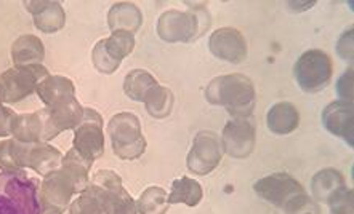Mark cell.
Segmentation results:
<instances>
[{
	"mask_svg": "<svg viewBox=\"0 0 354 214\" xmlns=\"http://www.w3.org/2000/svg\"><path fill=\"white\" fill-rule=\"evenodd\" d=\"M205 99L212 106L225 107L234 119H247L255 109L257 93L249 77L226 74L215 77L207 85Z\"/></svg>",
	"mask_w": 354,
	"mask_h": 214,
	"instance_id": "cell-1",
	"label": "cell"
},
{
	"mask_svg": "<svg viewBox=\"0 0 354 214\" xmlns=\"http://www.w3.org/2000/svg\"><path fill=\"white\" fill-rule=\"evenodd\" d=\"M37 184L24 171L0 173V214H40Z\"/></svg>",
	"mask_w": 354,
	"mask_h": 214,
	"instance_id": "cell-2",
	"label": "cell"
},
{
	"mask_svg": "<svg viewBox=\"0 0 354 214\" xmlns=\"http://www.w3.org/2000/svg\"><path fill=\"white\" fill-rule=\"evenodd\" d=\"M84 192L98 203L104 214H140L136 202L124 188L120 176L111 170L95 173Z\"/></svg>",
	"mask_w": 354,
	"mask_h": 214,
	"instance_id": "cell-3",
	"label": "cell"
},
{
	"mask_svg": "<svg viewBox=\"0 0 354 214\" xmlns=\"http://www.w3.org/2000/svg\"><path fill=\"white\" fill-rule=\"evenodd\" d=\"M210 28V17L204 8H194L191 12L169 10L158 19V34L164 42L188 43L199 39Z\"/></svg>",
	"mask_w": 354,
	"mask_h": 214,
	"instance_id": "cell-4",
	"label": "cell"
},
{
	"mask_svg": "<svg viewBox=\"0 0 354 214\" xmlns=\"http://www.w3.org/2000/svg\"><path fill=\"white\" fill-rule=\"evenodd\" d=\"M108 136L119 159L136 160L145 154L146 139L140 119L131 112H120L109 120Z\"/></svg>",
	"mask_w": 354,
	"mask_h": 214,
	"instance_id": "cell-5",
	"label": "cell"
},
{
	"mask_svg": "<svg viewBox=\"0 0 354 214\" xmlns=\"http://www.w3.org/2000/svg\"><path fill=\"white\" fill-rule=\"evenodd\" d=\"M48 70L42 64L15 66L0 74V104H15L31 96L37 85L47 77Z\"/></svg>",
	"mask_w": 354,
	"mask_h": 214,
	"instance_id": "cell-6",
	"label": "cell"
},
{
	"mask_svg": "<svg viewBox=\"0 0 354 214\" xmlns=\"http://www.w3.org/2000/svg\"><path fill=\"white\" fill-rule=\"evenodd\" d=\"M293 74L297 84L305 93H317L326 88L332 79V59L322 50H308L297 59Z\"/></svg>",
	"mask_w": 354,
	"mask_h": 214,
	"instance_id": "cell-7",
	"label": "cell"
},
{
	"mask_svg": "<svg viewBox=\"0 0 354 214\" xmlns=\"http://www.w3.org/2000/svg\"><path fill=\"white\" fill-rule=\"evenodd\" d=\"M74 193H82L77 182L59 165L57 170L44 176L40 186V208L62 214L71 205Z\"/></svg>",
	"mask_w": 354,
	"mask_h": 214,
	"instance_id": "cell-8",
	"label": "cell"
},
{
	"mask_svg": "<svg viewBox=\"0 0 354 214\" xmlns=\"http://www.w3.org/2000/svg\"><path fill=\"white\" fill-rule=\"evenodd\" d=\"M74 149L85 160L93 163L104 152V131L103 119L98 110L92 107H84V119L74 130Z\"/></svg>",
	"mask_w": 354,
	"mask_h": 214,
	"instance_id": "cell-9",
	"label": "cell"
},
{
	"mask_svg": "<svg viewBox=\"0 0 354 214\" xmlns=\"http://www.w3.org/2000/svg\"><path fill=\"white\" fill-rule=\"evenodd\" d=\"M223 157L220 137L214 131H199L186 159L188 170L197 176H205L220 165Z\"/></svg>",
	"mask_w": 354,
	"mask_h": 214,
	"instance_id": "cell-10",
	"label": "cell"
},
{
	"mask_svg": "<svg viewBox=\"0 0 354 214\" xmlns=\"http://www.w3.org/2000/svg\"><path fill=\"white\" fill-rule=\"evenodd\" d=\"M255 193L277 208H284L292 198L305 193V188L287 173H272L254 184Z\"/></svg>",
	"mask_w": 354,
	"mask_h": 214,
	"instance_id": "cell-11",
	"label": "cell"
},
{
	"mask_svg": "<svg viewBox=\"0 0 354 214\" xmlns=\"http://www.w3.org/2000/svg\"><path fill=\"white\" fill-rule=\"evenodd\" d=\"M223 152L232 159H247L255 149V126L249 119H232L227 121L221 133Z\"/></svg>",
	"mask_w": 354,
	"mask_h": 214,
	"instance_id": "cell-12",
	"label": "cell"
},
{
	"mask_svg": "<svg viewBox=\"0 0 354 214\" xmlns=\"http://www.w3.org/2000/svg\"><path fill=\"white\" fill-rule=\"evenodd\" d=\"M42 112L45 121V142L53 139L66 130H75L84 119V107L75 98L55 107H45Z\"/></svg>",
	"mask_w": 354,
	"mask_h": 214,
	"instance_id": "cell-13",
	"label": "cell"
},
{
	"mask_svg": "<svg viewBox=\"0 0 354 214\" xmlns=\"http://www.w3.org/2000/svg\"><path fill=\"white\" fill-rule=\"evenodd\" d=\"M63 154L47 142H19V165L31 168L37 175L47 176L59 168Z\"/></svg>",
	"mask_w": 354,
	"mask_h": 214,
	"instance_id": "cell-14",
	"label": "cell"
},
{
	"mask_svg": "<svg viewBox=\"0 0 354 214\" xmlns=\"http://www.w3.org/2000/svg\"><path fill=\"white\" fill-rule=\"evenodd\" d=\"M209 48L214 56L227 63L239 64L247 58V42L234 28L216 29L209 39Z\"/></svg>",
	"mask_w": 354,
	"mask_h": 214,
	"instance_id": "cell-15",
	"label": "cell"
},
{
	"mask_svg": "<svg viewBox=\"0 0 354 214\" xmlns=\"http://www.w3.org/2000/svg\"><path fill=\"white\" fill-rule=\"evenodd\" d=\"M322 124L328 133L345 139L351 147L354 146L353 104L333 101L322 110Z\"/></svg>",
	"mask_w": 354,
	"mask_h": 214,
	"instance_id": "cell-16",
	"label": "cell"
},
{
	"mask_svg": "<svg viewBox=\"0 0 354 214\" xmlns=\"http://www.w3.org/2000/svg\"><path fill=\"white\" fill-rule=\"evenodd\" d=\"M24 7L32 14L34 24L45 34H53L62 30L66 24V12L59 2H48V0H32L24 2Z\"/></svg>",
	"mask_w": 354,
	"mask_h": 214,
	"instance_id": "cell-17",
	"label": "cell"
},
{
	"mask_svg": "<svg viewBox=\"0 0 354 214\" xmlns=\"http://www.w3.org/2000/svg\"><path fill=\"white\" fill-rule=\"evenodd\" d=\"M35 93L39 95L40 101H44L45 107H55L75 98V86L73 80L63 75H47L37 85Z\"/></svg>",
	"mask_w": 354,
	"mask_h": 214,
	"instance_id": "cell-18",
	"label": "cell"
},
{
	"mask_svg": "<svg viewBox=\"0 0 354 214\" xmlns=\"http://www.w3.org/2000/svg\"><path fill=\"white\" fill-rule=\"evenodd\" d=\"M13 139L19 142H45V121L42 109L31 114H17L12 125Z\"/></svg>",
	"mask_w": 354,
	"mask_h": 214,
	"instance_id": "cell-19",
	"label": "cell"
},
{
	"mask_svg": "<svg viewBox=\"0 0 354 214\" xmlns=\"http://www.w3.org/2000/svg\"><path fill=\"white\" fill-rule=\"evenodd\" d=\"M266 124L274 135L286 136L293 133L300 124V114L292 103H276L266 114Z\"/></svg>",
	"mask_w": 354,
	"mask_h": 214,
	"instance_id": "cell-20",
	"label": "cell"
},
{
	"mask_svg": "<svg viewBox=\"0 0 354 214\" xmlns=\"http://www.w3.org/2000/svg\"><path fill=\"white\" fill-rule=\"evenodd\" d=\"M143 24V14L140 8L131 2H119L111 7L108 13V26L111 32L115 30H127L135 34Z\"/></svg>",
	"mask_w": 354,
	"mask_h": 214,
	"instance_id": "cell-21",
	"label": "cell"
},
{
	"mask_svg": "<svg viewBox=\"0 0 354 214\" xmlns=\"http://www.w3.org/2000/svg\"><path fill=\"white\" fill-rule=\"evenodd\" d=\"M12 59L15 66L42 64L45 59L44 42L32 34L21 35L12 45Z\"/></svg>",
	"mask_w": 354,
	"mask_h": 214,
	"instance_id": "cell-22",
	"label": "cell"
},
{
	"mask_svg": "<svg viewBox=\"0 0 354 214\" xmlns=\"http://www.w3.org/2000/svg\"><path fill=\"white\" fill-rule=\"evenodd\" d=\"M202 197H204V191H202L201 182L193 179V177L181 176L171 182V191L167 197V202H169V205L185 203L186 206L194 208L199 205Z\"/></svg>",
	"mask_w": 354,
	"mask_h": 214,
	"instance_id": "cell-23",
	"label": "cell"
},
{
	"mask_svg": "<svg viewBox=\"0 0 354 214\" xmlns=\"http://www.w3.org/2000/svg\"><path fill=\"white\" fill-rule=\"evenodd\" d=\"M156 86H159L158 80L153 77V74L145 69H133L125 75L124 80V93L129 96L131 101L136 103H145L151 91Z\"/></svg>",
	"mask_w": 354,
	"mask_h": 214,
	"instance_id": "cell-24",
	"label": "cell"
},
{
	"mask_svg": "<svg viewBox=\"0 0 354 214\" xmlns=\"http://www.w3.org/2000/svg\"><path fill=\"white\" fill-rule=\"evenodd\" d=\"M345 186L346 184L342 173L332 170V168H327V170L316 173L311 181L313 195H315L316 200L321 203H328V200Z\"/></svg>",
	"mask_w": 354,
	"mask_h": 214,
	"instance_id": "cell-25",
	"label": "cell"
},
{
	"mask_svg": "<svg viewBox=\"0 0 354 214\" xmlns=\"http://www.w3.org/2000/svg\"><path fill=\"white\" fill-rule=\"evenodd\" d=\"M103 47L115 63H122L124 58L131 55L135 48V35L127 30H115L108 39H101Z\"/></svg>",
	"mask_w": 354,
	"mask_h": 214,
	"instance_id": "cell-26",
	"label": "cell"
},
{
	"mask_svg": "<svg viewBox=\"0 0 354 214\" xmlns=\"http://www.w3.org/2000/svg\"><path fill=\"white\" fill-rule=\"evenodd\" d=\"M174 101L175 98L171 90L159 85L145 99V106L153 119H165V117L170 115L171 109H174Z\"/></svg>",
	"mask_w": 354,
	"mask_h": 214,
	"instance_id": "cell-27",
	"label": "cell"
},
{
	"mask_svg": "<svg viewBox=\"0 0 354 214\" xmlns=\"http://www.w3.org/2000/svg\"><path fill=\"white\" fill-rule=\"evenodd\" d=\"M167 197H169V193L165 188L159 186L148 187L136 200L140 214H165L170 206Z\"/></svg>",
	"mask_w": 354,
	"mask_h": 214,
	"instance_id": "cell-28",
	"label": "cell"
},
{
	"mask_svg": "<svg viewBox=\"0 0 354 214\" xmlns=\"http://www.w3.org/2000/svg\"><path fill=\"white\" fill-rule=\"evenodd\" d=\"M0 170L2 171H23L19 165V141H0Z\"/></svg>",
	"mask_w": 354,
	"mask_h": 214,
	"instance_id": "cell-29",
	"label": "cell"
},
{
	"mask_svg": "<svg viewBox=\"0 0 354 214\" xmlns=\"http://www.w3.org/2000/svg\"><path fill=\"white\" fill-rule=\"evenodd\" d=\"M286 214H321V208L308 193H301L282 208Z\"/></svg>",
	"mask_w": 354,
	"mask_h": 214,
	"instance_id": "cell-30",
	"label": "cell"
},
{
	"mask_svg": "<svg viewBox=\"0 0 354 214\" xmlns=\"http://www.w3.org/2000/svg\"><path fill=\"white\" fill-rule=\"evenodd\" d=\"M353 203H354L353 191L345 186L342 187L340 191L330 198V200H328L327 205L330 206L332 214H353L354 211Z\"/></svg>",
	"mask_w": 354,
	"mask_h": 214,
	"instance_id": "cell-31",
	"label": "cell"
},
{
	"mask_svg": "<svg viewBox=\"0 0 354 214\" xmlns=\"http://www.w3.org/2000/svg\"><path fill=\"white\" fill-rule=\"evenodd\" d=\"M92 59H93V66L100 70L101 74L111 75L120 68V64L115 63V61L111 58L108 53H106V50L103 47V42H101V40L97 45H95L93 53H92Z\"/></svg>",
	"mask_w": 354,
	"mask_h": 214,
	"instance_id": "cell-32",
	"label": "cell"
},
{
	"mask_svg": "<svg viewBox=\"0 0 354 214\" xmlns=\"http://www.w3.org/2000/svg\"><path fill=\"white\" fill-rule=\"evenodd\" d=\"M69 213L71 214H104L98 203L95 202L87 192H82L74 202H71Z\"/></svg>",
	"mask_w": 354,
	"mask_h": 214,
	"instance_id": "cell-33",
	"label": "cell"
},
{
	"mask_svg": "<svg viewBox=\"0 0 354 214\" xmlns=\"http://www.w3.org/2000/svg\"><path fill=\"white\" fill-rule=\"evenodd\" d=\"M337 95L338 101L353 104V68L346 69L340 79L337 81Z\"/></svg>",
	"mask_w": 354,
	"mask_h": 214,
	"instance_id": "cell-34",
	"label": "cell"
},
{
	"mask_svg": "<svg viewBox=\"0 0 354 214\" xmlns=\"http://www.w3.org/2000/svg\"><path fill=\"white\" fill-rule=\"evenodd\" d=\"M337 53L342 59L348 61V63L353 61V28L350 30H346V32L338 39Z\"/></svg>",
	"mask_w": 354,
	"mask_h": 214,
	"instance_id": "cell-35",
	"label": "cell"
},
{
	"mask_svg": "<svg viewBox=\"0 0 354 214\" xmlns=\"http://www.w3.org/2000/svg\"><path fill=\"white\" fill-rule=\"evenodd\" d=\"M15 117H17V114L10 107L0 104V137H8L12 135V125Z\"/></svg>",
	"mask_w": 354,
	"mask_h": 214,
	"instance_id": "cell-36",
	"label": "cell"
},
{
	"mask_svg": "<svg viewBox=\"0 0 354 214\" xmlns=\"http://www.w3.org/2000/svg\"><path fill=\"white\" fill-rule=\"evenodd\" d=\"M313 5H315V2H305V3H303V2H290L289 7H293V8L298 10V8H311Z\"/></svg>",
	"mask_w": 354,
	"mask_h": 214,
	"instance_id": "cell-37",
	"label": "cell"
},
{
	"mask_svg": "<svg viewBox=\"0 0 354 214\" xmlns=\"http://www.w3.org/2000/svg\"><path fill=\"white\" fill-rule=\"evenodd\" d=\"M40 214H58V213H55L52 210H40Z\"/></svg>",
	"mask_w": 354,
	"mask_h": 214,
	"instance_id": "cell-38",
	"label": "cell"
}]
</instances>
